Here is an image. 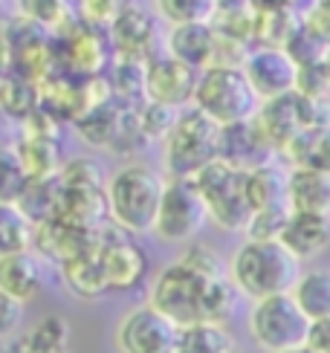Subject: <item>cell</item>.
I'll return each instance as SVG.
<instances>
[{
    "label": "cell",
    "instance_id": "cell-1",
    "mask_svg": "<svg viewBox=\"0 0 330 353\" xmlns=\"http://www.w3.org/2000/svg\"><path fill=\"white\" fill-rule=\"evenodd\" d=\"M237 296L241 290L235 287L232 275H206L179 258L159 270L148 304L177 321L179 327H188L197 321H226L237 304Z\"/></svg>",
    "mask_w": 330,
    "mask_h": 353
},
{
    "label": "cell",
    "instance_id": "cell-2",
    "mask_svg": "<svg viewBox=\"0 0 330 353\" xmlns=\"http://www.w3.org/2000/svg\"><path fill=\"white\" fill-rule=\"evenodd\" d=\"M302 261H298L281 241H255L246 238L235 249L229 261V275L241 296L258 301L275 292H293L295 281L302 278Z\"/></svg>",
    "mask_w": 330,
    "mask_h": 353
},
{
    "label": "cell",
    "instance_id": "cell-3",
    "mask_svg": "<svg viewBox=\"0 0 330 353\" xmlns=\"http://www.w3.org/2000/svg\"><path fill=\"white\" fill-rule=\"evenodd\" d=\"M165 194V180L148 165H125L108 183L110 220L130 234L154 232Z\"/></svg>",
    "mask_w": 330,
    "mask_h": 353
},
{
    "label": "cell",
    "instance_id": "cell-4",
    "mask_svg": "<svg viewBox=\"0 0 330 353\" xmlns=\"http://www.w3.org/2000/svg\"><path fill=\"white\" fill-rule=\"evenodd\" d=\"M261 96L252 87L244 67L235 64H212L200 72L194 108H200L217 125H235L255 119L261 110Z\"/></svg>",
    "mask_w": 330,
    "mask_h": 353
},
{
    "label": "cell",
    "instance_id": "cell-5",
    "mask_svg": "<svg viewBox=\"0 0 330 353\" xmlns=\"http://www.w3.org/2000/svg\"><path fill=\"white\" fill-rule=\"evenodd\" d=\"M165 142V168L171 176H197L220 157V125L200 110L188 108L177 116Z\"/></svg>",
    "mask_w": 330,
    "mask_h": 353
},
{
    "label": "cell",
    "instance_id": "cell-6",
    "mask_svg": "<svg viewBox=\"0 0 330 353\" xmlns=\"http://www.w3.org/2000/svg\"><path fill=\"white\" fill-rule=\"evenodd\" d=\"M310 316L302 310L293 292H275V296L258 299L252 304L246 327L252 342L266 353H284L307 345Z\"/></svg>",
    "mask_w": 330,
    "mask_h": 353
},
{
    "label": "cell",
    "instance_id": "cell-7",
    "mask_svg": "<svg viewBox=\"0 0 330 353\" xmlns=\"http://www.w3.org/2000/svg\"><path fill=\"white\" fill-rule=\"evenodd\" d=\"M194 183L203 191V200L208 205V220H215L226 232H246L255 209L249 203L244 168H235L226 159L217 157L215 163H208L194 176Z\"/></svg>",
    "mask_w": 330,
    "mask_h": 353
},
{
    "label": "cell",
    "instance_id": "cell-8",
    "mask_svg": "<svg viewBox=\"0 0 330 353\" xmlns=\"http://www.w3.org/2000/svg\"><path fill=\"white\" fill-rule=\"evenodd\" d=\"M324 110H330V101H319V99H310L298 90H290L275 99H264L255 119L264 128V134L273 142V148L278 154H284V148H287L304 128L330 122V113L324 116Z\"/></svg>",
    "mask_w": 330,
    "mask_h": 353
},
{
    "label": "cell",
    "instance_id": "cell-9",
    "mask_svg": "<svg viewBox=\"0 0 330 353\" xmlns=\"http://www.w3.org/2000/svg\"><path fill=\"white\" fill-rule=\"evenodd\" d=\"M206 220H208V205L203 200L200 185L194 183V176H171L165 183L154 232L162 241L179 243V241H191L203 229Z\"/></svg>",
    "mask_w": 330,
    "mask_h": 353
},
{
    "label": "cell",
    "instance_id": "cell-10",
    "mask_svg": "<svg viewBox=\"0 0 330 353\" xmlns=\"http://www.w3.org/2000/svg\"><path fill=\"white\" fill-rule=\"evenodd\" d=\"M99 258L104 275L110 281V290H133L145 281L148 275V261L145 249L133 241V234L128 229H122L119 223H101L99 226Z\"/></svg>",
    "mask_w": 330,
    "mask_h": 353
},
{
    "label": "cell",
    "instance_id": "cell-11",
    "mask_svg": "<svg viewBox=\"0 0 330 353\" xmlns=\"http://www.w3.org/2000/svg\"><path fill=\"white\" fill-rule=\"evenodd\" d=\"M177 339L179 325L151 304L125 313L116 327V347L122 353H174Z\"/></svg>",
    "mask_w": 330,
    "mask_h": 353
},
{
    "label": "cell",
    "instance_id": "cell-12",
    "mask_svg": "<svg viewBox=\"0 0 330 353\" xmlns=\"http://www.w3.org/2000/svg\"><path fill=\"white\" fill-rule=\"evenodd\" d=\"M197 79H200V70L188 67L171 52L154 55L145 64V96L151 101H159V105L179 110L186 105H194Z\"/></svg>",
    "mask_w": 330,
    "mask_h": 353
},
{
    "label": "cell",
    "instance_id": "cell-13",
    "mask_svg": "<svg viewBox=\"0 0 330 353\" xmlns=\"http://www.w3.org/2000/svg\"><path fill=\"white\" fill-rule=\"evenodd\" d=\"M298 61L275 43H266L246 55L244 61V72L249 76L252 87L258 90L261 99H275L284 96L298 87Z\"/></svg>",
    "mask_w": 330,
    "mask_h": 353
},
{
    "label": "cell",
    "instance_id": "cell-14",
    "mask_svg": "<svg viewBox=\"0 0 330 353\" xmlns=\"http://www.w3.org/2000/svg\"><path fill=\"white\" fill-rule=\"evenodd\" d=\"M273 142L264 134L258 119L235 122V125H220V159H226L235 168H258L264 163H273Z\"/></svg>",
    "mask_w": 330,
    "mask_h": 353
},
{
    "label": "cell",
    "instance_id": "cell-15",
    "mask_svg": "<svg viewBox=\"0 0 330 353\" xmlns=\"http://www.w3.org/2000/svg\"><path fill=\"white\" fill-rule=\"evenodd\" d=\"M217 47H220V32L212 26V21H200V23H177L171 26L165 50L174 58L186 61L194 70H206L217 64Z\"/></svg>",
    "mask_w": 330,
    "mask_h": 353
},
{
    "label": "cell",
    "instance_id": "cell-16",
    "mask_svg": "<svg viewBox=\"0 0 330 353\" xmlns=\"http://www.w3.org/2000/svg\"><path fill=\"white\" fill-rule=\"evenodd\" d=\"M281 243L298 261H310L330 246V214L322 212H290L287 226L281 232Z\"/></svg>",
    "mask_w": 330,
    "mask_h": 353
},
{
    "label": "cell",
    "instance_id": "cell-17",
    "mask_svg": "<svg viewBox=\"0 0 330 353\" xmlns=\"http://www.w3.org/2000/svg\"><path fill=\"white\" fill-rule=\"evenodd\" d=\"M154 38H157V29H154L151 14L142 12L139 6H122V12L110 23V41L119 55L148 61V58H154L151 55Z\"/></svg>",
    "mask_w": 330,
    "mask_h": 353
},
{
    "label": "cell",
    "instance_id": "cell-18",
    "mask_svg": "<svg viewBox=\"0 0 330 353\" xmlns=\"http://www.w3.org/2000/svg\"><path fill=\"white\" fill-rule=\"evenodd\" d=\"M287 203L293 212L330 214V171L293 165L287 180Z\"/></svg>",
    "mask_w": 330,
    "mask_h": 353
},
{
    "label": "cell",
    "instance_id": "cell-19",
    "mask_svg": "<svg viewBox=\"0 0 330 353\" xmlns=\"http://www.w3.org/2000/svg\"><path fill=\"white\" fill-rule=\"evenodd\" d=\"M41 284H43L41 261L32 249L0 258V290L9 292L12 299H18L21 304L32 301L41 292Z\"/></svg>",
    "mask_w": 330,
    "mask_h": 353
},
{
    "label": "cell",
    "instance_id": "cell-20",
    "mask_svg": "<svg viewBox=\"0 0 330 353\" xmlns=\"http://www.w3.org/2000/svg\"><path fill=\"white\" fill-rule=\"evenodd\" d=\"M61 278H64V284H67V290L72 292V296H79L84 301H96V299L104 296V292H110V281H108V275H104L99 249L64 261L61 263Z\"/></svg>",
    "mask_w": 330,
    "mask_h": 353
},
{
    "label": "cell",
    "instance_id": "cell-21",
    "mask_svg": "<svg viewBox=\"0 0 330 353\" xmlns=\"http://www.w3.org/2000/svg\"><path fill=\"white\" fill-rule=\"evenodd\" d=\"M284 157H287L293 165L330 171V122L304 128L302 134L284 148Z\"/></svg>",
    "mask_w": 330,
    "mask_h": 353
},
{
    "label": "cell",
    "instance_id": "cell-22",
    "mask_svg": "<svg viewBox=\"0 0 330 353\" xmlns=\"http://www.w3.org/2000/svg\"><path fill=\"white\" fill-rule=\"evenodd\" d=\"M96 23H81L67 35V58L76 72L81 76H96L108 64V47L96 32Z\"/></svg>",
    "mask_w": 330,
    "mask_h": 353
},
{
    "label": "cell",
    "instance_id": "cell-23",
    "mask_svg": "<svg viewBox=\"0 0 330 353\" xmlns=\"http://www.w3.org/2000/svg\"><path fill=\"white\" fill-rule=\"evenodd\" d=\"M174 353H241L235 336L223 327V321H197L179 327Z\"/></svg>",
    "mask_w": 330,
    "mask_h": 353
},
{
    "label": "cell",
    "instance_id": "cell-24",
    "mask_svg": "<svg viewBox=\"0 0 330 353\" xmlns=\"http://www.w3.org/2000/svg\"><path fill=\"white\" fill-rule=\"evenodd\" d=\"M287 180L290 171L278 168L275 163H264L246 171V191L252 209H266V205H290L287 203Z\"/></svg>",
    "mask_w": 330,
    "mask_h": 353
},
{
    "label": "cell",
    "instance_id": "cell-25",
    "mask_svg": "<svg viewBox=\"0 0 330 353\" xmlns=\"http://www.w3.org/2000/svg\"><path fill=\"white\" fill-rule=\"evenodd\" d=\"M61 176H32L18 205L26 212L32 223H43V220L58 217V205H61Z\"/></svg>",
    "mask_w": 330,
    "mask_h": 353
},
{
    "label": "cell",
    "instance_id": "cell-26",
    "mask_svg": "<svg viewBox=\"0 0 330 353\" xmlns=\"http://www.w3.org/2000/svg\"><path fill=\"white\" fill-rule=\"evenodd\" d=\"M18 151L26 163L29 176H58L64 168L61 148H58L55 137H38V134H23L18 142Z\"/></svg>",
    "mask_w": 330,
    "mask_h": 353
},
{
    "label": "cell",
    "instance_id": "cell-27",
    "mask_svg": "<svg viewBox=\"0 0 330 353\" xmlns=\"http://www.w3.org/2000/svg\"><path fill=\"white\" fill-rule=\"evenodd\" d=\"M35 223L18 203H0V258L32 249Z\"/></svg>",
    "mask_w": 330,
    "mask_h": 353
},
{
    "label": "cell",
    "instance_id": "cell-28",
    "mask_svg": "<svg viewBox=\"0 0 330 353\" xmlns=\"http://www.w3.org/2000/svg\"><path fill=\"white\" fill-rule=\"evenodd\" d=\"M293 296L310 319L330 316V270L302 272V278L293 287Z\"/></svg>",
    "mask_w": 330,
    "mask_h": 353
},
{
    "label": "cell",
    "instance_id": "cell-29",
    "mask_svg": "<svg viewBox=\"0 0 330 353\" xmlns=\"http://www.w3.org/2000/svg\"><path fill=\"white\" fill-rule=\"evenodd\" d=\"M145 64L139 58H128V55H119L113 72H110V90L119 101L125 105H139L145 101Z\"/></svg>",
    "mask_w": 330,
    "mask_h": 353
},
{
    "label": "cell",
    "instance_id": "cell-30",
    "mask_svg": "<svg viewBox=\"0 0 330 353\" xmlns=\"http://www.w3.org/2000/svg\"><path fill=\"white\" fill-rule=\"evenodd\" d=\"M29 171L18 151V145H0V203H18L23 188L29 185Z\"/></svg>",
    "mask_w": 330,
    "mask_h": 353
},
{
    "label": "cell",
    "instance_id": "cell-31",
    "mask_svg": "<svg viewBox=\"0 0 330 353\" xmlns=\"http://www.w3.org/2000/svg\"><path fill=\"white\" fill-rule=\"evenodd\" d=\"M23 336L38 353H70V325L64 316H47Z\"/></svg>",
    "mask_w": 330,
    "mask_h": 353
},
{
    "label": "cell",
    "instance_id": "cell-32",
    "mask_svg": "<svg viewBox=\"0 0 330 353\" xmlns=\"http://www.w3.org/2000/svg\"><path fill=\"white\" fill-rule=\"evenodd\" d=\"M162 21L177 23H200L217 14V0H154Z\"/></svg>",
    "mask_w": 330,
    "mask_h": 353
},
{
    "label": "cell",
    "instance_id": "cell-33",
    "mask_svg": "<svg viewBox=\"0 0 330 353\" xmlns=\"http://www.w3.org/2000/svg\"><path fill=\"white\" fill-rule=\"evenodd\" d=\"M21 14L35 26H64L70 21V0H18Z\"/></svg>",
    "mask_w": 330,
    "mask_h": 353
},
{
    "label": "cell",
    "instance_id": "cell-34",
    "mask_svg": "<svg viewBox=\"0 0 330 353\" xmlns=\"http://www.w3.org/2000/svg\"><path fill=\"white\" fill-rule=\"evenodd\" d=\"M290 205H266V209H258L252 214L249 226H246V238L255 241H281V232L287 226L290 217Z\"/></svg>",
    "mask_w": 330,
    "mask_h": 353
},
{
    "label": "cell",
    "instance_id": "cell-35",
    "mask_svg": "<svg viewBox=\"0 0 330 353\" xmlns=\"http://www.w3.org/2000/svg\"><path fill=\"white\" fill-rule=\"evenodd\" d=\"M137 110H139L142 134H145V139H148V142H151V139H165V137H168V130L174 128L177 116H179V113H177V108L159 105V101H151V99H145Z\"/></svg>",
    "mask_w": 330,
    "mask_h": 353
},
{
    "label": "cell",
    "instance_id": "cell-36",
    "mask_svg": "<svg viewBox=\"0 0 330 353\" xmlns=\"http://www.w3.org/2000/svg\"><path fill=\"white\" fill-rule=\"evenodd\" d=\"M58 176H61V183L67 188H104L101 171L90 159H70V163H64Z\"/></svg>",
    "mask_w": 330,
    "mask_h": 353
},
{
    "label": "cell",
    "instance_id": "cell-37",
    "mask_svg": "<svg viewBox=\"0 0 330 353\" xmlns=\"http://www.w3.org/2000/svg\"><path fill=\"white\" fill-rule=\"evenodd\" d=\"M81 12H84L87 23L110 26L116 21V14L122 12V3H119V0H81Z\"/></svg>",
    "mask_w": 330,
    "mask_h": 353
},
{
    "label": "cell",
    "instance_id": "cell-38",
    "mask_svg": "<svg viewBox=\"0 0 330 353\" xmlns=\"http://www.w3.org/2000/svg\"><path fill=\"white\" fill-rule=\"evenodd\" d=\"M21 319H23V304L0 290V339H6V336L18 330Z\"/></svg>",
    "mask_w": 330,
    "mask_h": 353
},
{
    "label": "cell",
    "instance_id": "cell-39",
    "mask_svg": "<svg viewBox=\"0 0 330 353\" xmlns=\"http://www.w3.org/2000/svg\"><path fill=\"white\" fill-rule=\"evenodd\" d=\"M307 347H313L316 353H330V316H324V319H313V321H310Z\"/></svg>",
    "mask_w": 330,
    "mask_h": 353
},
{
    "label": "cell",
    "instance_id": "cell-40",
    "mask_svg": "<svg viewBox=\"0 0 330 353\" xmlns=\"http://www.w3.org/2000/svg\"><path fill=\"white\" fill-rule=\"evenodd\" d=\"M255 12L264 14H275V12H295L298 0H249Z\"/></svg>",
    "mask_w": 330,
    "mask_h": 353
},
{
    "label": "cell",
    "instance_id": "cell-41",
    "mask_svg": "<svg viewBox=\"0 0 330 353\" xmlns=\"http://www.w3.org/2000/svg\"><path fill=\"white\" fill-rule=\"evenodd\" d=\"M0 353H38L32 345H29L26 342V336H21V339H14V342H9L3 350H0Z\"/></svg>",
    "mask_w": 330,
    "mask_h": 353
},
{
    "label": "cell",
    "instance_id": "cell-42",
    "mask_svg": "<svg viewBox=\"0 0 330 353\" xmlns=\"http://www.w3.org/2000/svg\"><path fill=\"white\" fill-rule=\"evenodd\" d=\"M284 353H316V350L307 347V345H302V347H293V350H284Z\"/></svg>",
    "mask_w": 330,
    "mask_h": 353
},
{
    "label": "cell",
    "instance_id": "cell-43",
    "mask_svg": "<svg viewBox=\"0 0 330 353\" xmlns=\"http://www.w3.org/2000/svg\"><path fill=\"white\" fill-rule=\"evenodd\" d=\"M324 67H327V72H330V50H327V55H324Z\"/></svg>",
    "mask_w": 330,
    "mask_h": 353
},
{
    "label": "cell",
    "instance_id": "cell-44",
    "mask_svg": "<svg viewBox=\"0 0 330 353\" xmlns=\"http://www.w3.org/2000/svg\"><path fill=\"white\" fill-rule=\"evenodd\" d=\"M319 6H324V9H330V0H316Z\"/></svg>",
    "mask_w": 330,
    "mask_h": 353
}]
</instances>
